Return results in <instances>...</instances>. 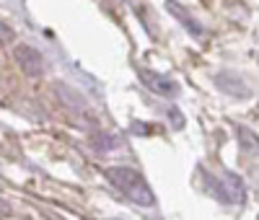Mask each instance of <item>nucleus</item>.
Masks as SVG:
<instances>
[{
	"label": "nucleus",
	"instance_id": "nucleus-1",
	"mask_svg": "<svg viewBox=\"0 0 259 220\" xmlns=\"http://www.w3.org/2000/svg\"><path fill=\"white\" fill-rule=\"evenodd\" d=\"M104 176L109 179V184L124 194L130 202H135L140 207H153L156 205V197H153V189L148 187L145 182V176L135 168H130V166H109L104 171Z\"/></svg>",
	"mask_w": 259,
	"mask_h": 220
},
{
	"label": "nucleus",
	"instance_id": "nucleus-2",
	"mask_svg": "<svg viewBox=\"0 0 259 220\" xmlns=\"http://www.w3.org/2000/svg\"><path fill=\"white\" fill-rule=\"evenodd\" d=\"M210 187L212 192L221 197L223 202L228 205H244L246 202V187H244V179L236 173H223L218 182L210 179Z\"/></svg>",
	"mask_w": 259,
	"mask_h": 220
},
{
	"label": "nucleus",
	"instance_id": "nucleus-3",
	"mask_svg": "<svg viewBox=\"0 0 259 220\" xmlns=\"http://www.w3.org/2000/svg\"><path fill=\"white\" fill-rule=\"evenodd\" d=\"M138 75H140V80H143V85L148 88V91H153V94H158L163 99L179 96V85L171 80V78H166V75H161L156 70H145V68H140Z\"/></svg>",
	"mask_w": 259,
	"mask_h": 220
},
{
	"label": "nucleus",
	"instance_id": "nucleus-4",
	"mask_svg": "<svg viewBox=\"0 0 259 220\" xmlns=\"http://www.w3.org/2000/svg\"><path fill=\"white\" fill-rule=\"evenodd\" d=\"M16 62H18V68L31 78L45 73V57H41V52L34 50L31 44H18L16 47Z\"/></svg>",
	"mask_w": 259,
	"mask_h": 220
},
{
	"label": "nucleus",
	"instance_id": "nucleus-5",
	"mask_svg": "<svg viewBox=\"0 0 259 220\" xmlns=\"http://www.w3.org/2000/svg\"><path fill=\"white\" fill-rule=\"evenodd\" d=\"M166 11H168L171 16H174V18L179 21V24H182V26H184V29H187L192 36H194V39H202V36H205V26H202L200 21L194 18V16H192L184 6H179L177 0H166Z\"/></svg>",
	"mask_w": 259,
	"mask_h": 220
},
{
	"label": "nucleus",
	"instance_id": "nucleus-6",
	"mask_svg": "<svg viewBox=\"0 0 259 220\" xmlns=\"http://www.w3.org/2000/svg\"><path fill=\"white\" fill-rule=\"evenodd\" d=\"M215 83H218L221 91H226L231 96H249L251 94L249 88L241 83V78H236L233 73H218V75H215Z\"/></svg>",
	"mask_w": 259,
	"mask_h": 220
},
{
	"label": "nucleus",
	"instance_id": "nucleus-7",
	"mask_svg": "<svg viewBox=\"0 0 259 220\" xmlns=\"http://www.w3.org/2000/svg\"><path fill=\"white\" fill-rule=\"evenodd\" d=\"M236 135H239V145L244 153H249V156H259V138L256 132L244 127V124H236Z\"/></svg>",
	"mask_w": 259,
	"mask_h": 220
},
{
	"label": "nucleus",
	"instance_id": "nucleus-8",
	"mask_svg": "<svg viewBox=\"0 0 259 220\" xmlns=\"http://www.w3.org/2000/svg\"><path fill=\"white\" fill-rule=\"evenodd\" d=\"M91 145H94V150H114L117 148V140L114 138H109V135H94L91 138Z\"/></svg>",
	"mask_w": 259,
	"mask_h": 220
},
{
	"label": "nucleus",
	"instance_id": "nucleus-9",
	"mask_svg": "<svg viewBox=\"0 0 259 220\" xmlns=\"http://www.w3.org/2000/svg\"><path fill=\"white\" fill-rule=\"evenodd\" d=\"M16 39V31L6 24V21H0V44H11Z\"/></svg>",
	"mask_w": 259,
	"mask_h": 220
},
{
	"label": "nucleus",
	"instance_id": "nucleus-10",
	"mask_svg": "<svg viewBox=\"0 0 259 220\" xmlns=\"http://www.w3.org/2000/svg\"><path fill=\"white\" fill-rule=\"evenodd\" d=\"M109 3H114V6H117V3H122V0H109Z\"/></svg>",
	"mask_w": 259,
	"mask_h": 220
},
{
	"label": "nucleus",
	"instance_id": "nucleus-11",
	"mask_svg": "<svg viewBox=\"0 0 259 220\" xmlns=\"http://www.w3.org/2000/svg\"><path fill=\"white\" fill-rule=\"evenodd\" d=\"M0 207H3V205H0Z\"/></svg>",
	"mask_w": 259,
	"mask_h": 220
}]
</instances>
